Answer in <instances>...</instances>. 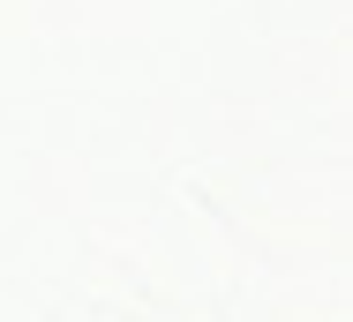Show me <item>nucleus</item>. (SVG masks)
<instances>
[]
</instances>
